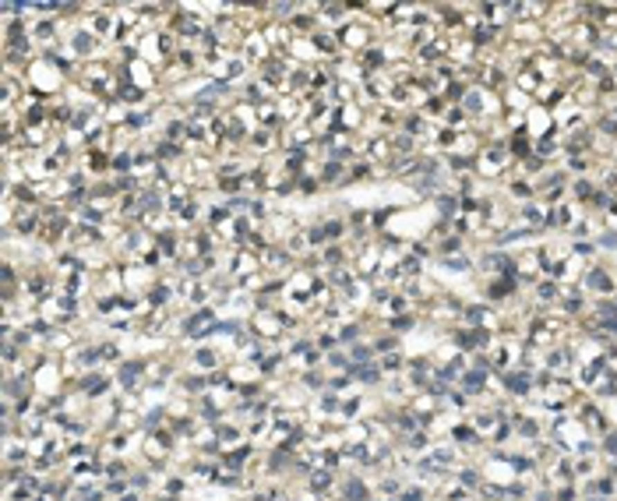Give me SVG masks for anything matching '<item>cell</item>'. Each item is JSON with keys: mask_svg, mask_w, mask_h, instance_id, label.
Segmentation results:
<instances>
[{"mask_svg": "<svg viewBox=\"0 0 617 501\" xmlns=\"http://www.w3.org/2000/svg\"><path fill=\"white\" fill-rule=\"evenodd\" d=\"M582 293H603V297H614L617 293V279L607 272L603 265H589L586 272H582V286H578Z\"/></svg>", "mask_w": 617, "mask_h": 501, "instance_id": "1", "label": "cell"}, {"mask_svg": "<svg viewBox=\"0 0 617 501\" xmlns=\"http://www.w3.org/2000/svg\"><path fill=\"white\" fill-rule=\"evenodd\" d=\"M596 247H603V251H614V254H617V229H607V234H600Z\"/></svg>", "mask_w": 617, "mask_h": 501, "instance_id": "2", "label": "cell"}, {"mask_svg": "<svg viewBox=\"0 0 617 501\" xmlns=\"http://www.w3.org/2000/svg\"><path fill=\"white\" fill-rule=\"evenodd\" d=\"M596 251H600V247H596L593 240H589V244H575V247H571V254H575V258H596Z\"/></svg>", "mask_w": 617, "mask_h": 501, "instance_id": "3", "label": "cell"}]
</instances>
